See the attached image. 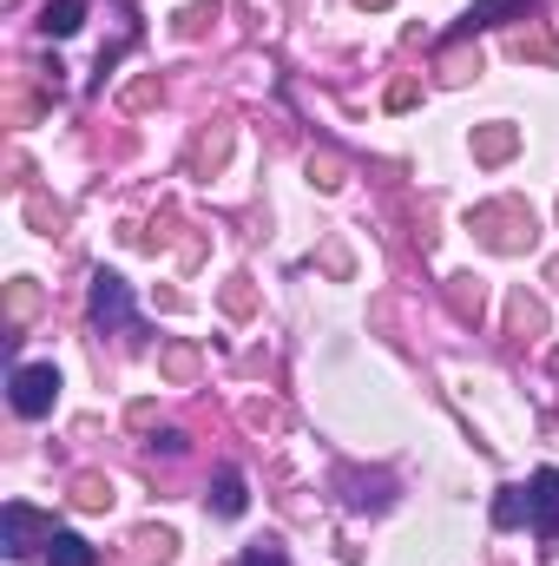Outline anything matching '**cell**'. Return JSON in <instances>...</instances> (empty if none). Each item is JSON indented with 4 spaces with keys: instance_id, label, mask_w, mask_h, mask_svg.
Returning a JSON list of instances; mask_svg holds the SVG:
<instances>
[{
    "instance_id": "1",
    "label": "cell",
    "mask_w": 559,
    "mask_h": 566,
    "mask_svg": "<svg viewBox=\"0 0 559 566\" xmlns=\"http://www.w3.org/2000/svg\"><path fill=\"white\" fill-rule=\"evenodd\" d=\"M467 224H474V238H481L487 251H527V244L540 238V231H534V211H527L520 198H500V205H481V211H474Z\"/></svg>"
},
{
    "instance_id": "2",
    "label": "cell",
    "mask_w": 559,
    "mask_h": 566,
    "mask_svg": "<svg viewBox=\"0 0 559 566\" xmlns=\"http://www.w3.org/2000/svg\"><path fill=\"white\" fill-rule=\"evenodd\" d=\"M53 534H60V527H53L33 501H7V507H0V547H7V560H27V554L46 547Z\"/></svg>"
},
{
    "instance_id": "3",
    "label": "cell",
    "mask_w": 559,
    "mask_h": 566,
    "mask_svg": "<svg viewBox=\"0 0 559 566\" xmlns=\"http://www.w3.org/2000/svg\"><path fill=\"white\" fill-rule=\"evenodd\" d=\"M53 402H60V369H53V363L13 369V416L40 422V416H53Z\"/></svg>"
},
{
    "instance_id": "4",
    "label": "cell",
    "mask_w": 559,
    "mask_h": 566,
    "mask_svg": "<svg viewBox=\"0 0 559 566\" xmlns=\"http://www.w3.org/2000/svg\"><path fill=\"white\" fill-rule=\"evenodd\" d=\"M93 323L99 329H126L133 323V290H126L119 271H99L93 277Z\"/></svg>"
},
{
    "instance_id": "5",
    "label": "cell",
    "mask_w": 559,
    "mask_h": 566,
    "mask_svg": "<svg viewBox=\"0 0 559 566\" xmlns=\"http://www.w3.org/2000/svg\"><path fill=\"white\" fill-rule=\"evenodd\" d=\"M540 0H474L461 20H454V33L447 40H467V33H481V27H507V20H527Z\"/></svg>"
},
{
    "instance_id": "6",
    "label": "cell",
    "mask_w": 559,
    "mask_h": 566,
    "mask_svg": "<svg viewBox=\"0 0 559 566\" xmlns=\"http://www.w3.org/2000/svg\"><path fill=\"white\" fill-rule=\"evenodd\" d=\"M527 494H534V514H527V521H534V534H540V541H553V534H559V468H540V474L527 481Z\"/></svg>"
},
{
    "instance_id": "7",
    "label": "cell",
    "mask_w": 559,
    "mask_h": 566,
    "mask_svg": "<svg viewBox=\"0 0 559 566\" xmlns=\"http://www.w3.org/2000/svg\"><path fill=\"white\" fill-rule=\"evenodd\" d=\"M40 554H46V566H99V547H93L86 534H66V527H60Z\"/></svg>"
},
{
    "instance_id": "8",
    "label": "cell",
    "mask_w": 559,
    "mask_h": 566,
    "mask_svg": "<svg viewBox=\"0 0 559 566\" xmlns=\"http://www.w3.org/2000/svg\"><path fill=\"white\" fill-rule=\"evenodd\" d=\"M211 507H218L224 521H238V514L251 507V494H244V474H238V468H218V481H211Z\"/></svg>"
},
{
    "instance_id": "9",
    "label": "cell",
    "mask_w": 559,
    "mask_h": 566,
    "mask_svg": "<svg viewBox=\"0 0 559 566\" xmlns=\"http://www.w3.org/2000/svg\"><path fill=\"white\" fill-rule=\"evenodd\" d=\"M80 27H86V0H46V13H40V33L46 40H66Z\"/></svg>"
},
{
    "instance_id": "10",
    "label": "cell",
    "mask_w": 559,
    "mask_h": 566,
    "mask_svg": "<svg viewBox=\"0 0 559 566\" xmlns=\"http://www.w3.org/2000/svg\"><path fill=\"white\" fill-rule=\"evenodd\" d=\"M514 151H520V133H514V126H481V133H474V158H481V165H500V158H514Z\"/></svg>"
},
{
    "instance_id": "11",
    "label": "cell",
    "mask_w": 559,
    "mask_h": 566,
    "mask_svg": "<svg viewBox=\"0 0 559 566\" xmlns=\"http://www.w3.org/2000/svg\"><path fill=\"white\" fill-rule=\"evenodd\" d=\"M540 329H547V310L534 296H514L507 303V336H540Z\"/></svg>"
},
{
    "instance_id": "12",
    "label": "cell",
    "mask_w": 559,
    "mask_h": 566,
    "mask_svg": "<svg viewBox=\"0 0 559 566\" xmlns=\"http://www.w3.org/2000/svg\"><path fill=\"white\" fill-rule=\"evenodd\" d=\"M514 53H520V60H547V66H559V40L540 33V27H520V33H514Z\"/></svg>"
},
{
    "instance_id": "13",
    "label": "cell",
    "mask_w": 559,
    "mask_h": 566,
    "mask_svg": "<svg viewBox=\"0 0 559 566\" xmlns=\"http://www.w3.org/2000/svg\"><path fill=\"white\" fill-rule=\"evenodd\" d=\"M534 514V494L527 488H500V501H494V527H520Z\"/></svg>"
},
{
    "instance_id": "14",
    "label": "cell",
    "mask_w": 559,
    "mask_h": 566,
    "mask_svg": "<svg viewBox=\"0 0 559 566\" xmlns=\"http://www.w3.org/2000/svg\"><path fill=\"white\" fill-rule=\"evenodd\" d=\"M73 501L93 507V514H106V507H113V481H106V474H80V481H73Z\"/></svg>"
},
{
    "instance_id": "15",
    "label": "cell",
    "mask_w": 559,
    "mask_h": 566,
    "mask_svg": "<svg viewBox=\"0 0 559 566\" xmlns=\"http://www.w3.org/2000/svg\"><path fill=\"white\" fill-rule=\"evenodd\" d=\"M447 303H454V316H474V323H481V283H474V277L447 283Z\"/></svg>"
},
{
    "instance_id": "16",
    "label": "cell",
    "mask_w": 559,
    "mask_h": 566,
    "mask_svg": "<svg viewBox=\"0 0 559 566\" xmlns=\"http://www.w3.org/2000/svg\"><path fill=\"white\" fill-rule=\"evenodd\" d=\"M165 376H171V382H191V376H198V349H191V343H171V349H165Z\"/></svg>"
},
{
    "instance_id": "17",
    "label": "cell",
    "mask_w": 559,
    "mask_h": 566,
    "mask_svg": "<svg viewBox=\"0 0 559 566\" xmlns=\"http://www.w3.org/2000/svg\"><path fill=\"white\" fill-rule=\"evenodd\" d=\"M238 566H289V554H283L277 541H257V547H244V560Z\"/></svg>"
},
{
    "instance_id": "18",
    "label": "cell",
    "mask_w": 559,
    "mask_h": 566,
    "mask_svg": "<svg viewBox=\"0 0 559 566\" xmlns=\"http://www.w3.org/2000/svg\"><path fill=\"white\" fill-rule=\"evenodd\" d=\"M7 316H13V323L33 316V283H13V290H7Z\"/></svg>"
},
{
    "instance_id": "19",
    "label": "cell",
    "mask_w": 559,
    "mask_h": 566,
    "mask_svg": "<svg viewBox=\"0 0 559 566\" xmlns=\"http://www.w3.org/2000/svg\"><path fill=\"white\" fill-rule=\"evenodd\" d=\"M309 171H316V185H323V191H336V185H342V165H336V158H316Z\"/></svg>"
},
{
    "instance_id": "20",
    "label": "cell",
    "mask_w": 559,
    "mask_h": 566,
    "mask_svg": "<svg viewBox=\"0 0 559 566\" xmlns=\"http://www.w3.org/2000/svg\"><path fill=\"white\" fill-rule=\"evenodd\" d=\"M224 310H238V316L251 310V277H238V283H231V290H224Z\"/></svg>"
},
{
    "instance_id": "21",
    "label": "cell",
    "mask_w": 559,
    "mask_h": 566,
    "mask_svg": "<svg viewBox=\"0 0 559 566\" xmlns=\"http://www.w3.org/2000/svg\"><path fill=\"white\" fill-rule=\"evenodd\" d=\"M389 106H395V113L415 106V80H395V86H389Z\"/></svg>"
},
{
    "instance_id": "22",
    "label": "cell",
    "mask_w": 559,
    "mask_h": 566,
    "mask_svg": "<svg viewBox=\"0 0 559 566\" xmlns=\"http://www.w3.org/2000/svg\"><path fill=\"white\" fill-rule=\"evenodd\" d=\"M204 20H218V7H191L184 13V33H204Z\"/></svg>"
},
{
    "instance_id": "23",
    "label": "cell",
    "mask_w": 559,
    "mask_h": 566,
    "mask_svg": "<svg viewBox=\"0 0 559 566\" xmlns=\"http://www.w3.org/2000/svg\"><path fill=\"white\" fill-rule=\"evenodd\" d=\"M151 448H158V454H184V434H178V428H165V434H158Z\"/></svg>"
},
{
    "instance_id": "24",
    "label": "cell",
    "mask_w": 559,
    "mask_h": 566,
    "mask_svg": "<svg viewBox=\"0 0 559 566\" xmlns=\"http://www.w3.org/2000/svg\"><path fill=\"white\" fill-rule=\"evenodd\" d=\"M362 7H389V0H362Z\"/></svg>"
}]
</instances>
